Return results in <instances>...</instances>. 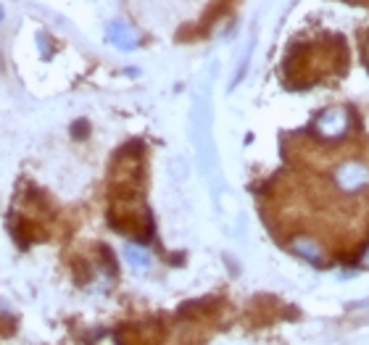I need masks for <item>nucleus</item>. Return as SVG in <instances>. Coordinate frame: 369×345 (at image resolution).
Wrapping results in <instances>:
<instances>
[{"mask_svg": "<svg viewBox=\"0 0 369 345\" xmlns=\"http://www.w3.org/2000/svg\"><path fill=\"white\" fill-rule=\"evenodd\" d=\"M349 124H351V111L343 108V106H329L325 111L314 119L311 124V132L322 137V140H340L343 134L349 132Z\"/></svg>", "mask_w": 369, "mask_h": 345, "instance_id": "1", "label": "nucleus"}, {"mask_svg": "<svg viewBox=\"0 0 369 345\" xmlns=\"http://www.w3.org/2000/svg\"><path fill=\"white\" fill-rule=\"evenodd\" d=\"M367 182H369V169L359 161L340 163L338 172H335V184H338L340 190H346V193H353V190L364 187Z\"/></svg>", "mask_w": 369, "mask_h": 345, "instance_id": "2", "label": "nucleus"}, {"mask_svg": "<svg viewBox=\"0 0 369 345\" xmlns=\"http://www.w3.org/2000/svg\"><path fill=\"white\" fill-rule=\"evenodd\" d=\"M290 251L296 256H301V258H306V261L314 266H325V261H327L325 248H322L320 243H314L311 237H296V240L290 243Z\"/></svg>", "mask_w": 369, "mask_h": 345, "instance_id": "3", "label": "nucleus"}, {"mask_svg": "<svg viewBox=\"0 0 369 345\" xmlns=\"http://www.w3.org/2000/svg\"><path fill=\"white\" fill-rule=\"evenodd\" d=\"M109 42L111 45H116V48H124V51H130L138 45V32L127 27L124 21H114L109 24Z\"/></svg>", "mask_w": 369, "mask_h": 345, "instance_id": "4", "label": "nucleus"}, {"mask_svg": "<svg viewBox=\"0 0 369 345\" xmlns=\"http://www.w3.org/2000/svg\"><path fill=\"white\" fill-rule=\"evenodd\" d=\"M124 258L130 261V266L135 269V272H145L150 266V256L145 248H140V245H127L124 248Z\"/></svg>", "mask_w": 369, "mask_h": 345, "instance_id": "5", "label": "nucleus"}, {"mask_svg": "<svg viewBox=\"0 0 369 345\" xmlns=\"http://www.w3.org/2000/svg\"><path fill=\"white\" fill-rule=\"evenodd\" d=\"M71 132L77 134V140H82V134L87 132V124H85V122H77L74 127H71Z\"/></svg>", "mask_w": 369, "mask_h": 345, "instance_id": "6", "label": "nucleus"}, {"mask_svg": "<svg viewBox=\"0 0 369 345\" xmlns=\"http://www.w3.org/2000/svg\"><path fill=\"white\" fill-rule=\"evenodd\" d=\"M361 264H364V266L369 269V248H367V253H364V258H361Z\"/></svg>", "mask_w": 369, "mask_h": 345, "instance_id": "7", "label": "nucleus"}, {"mask_svg": "<svg viewBox=\"0 0 369 345\" xmlns=\"http://www.w3.org/2000/svg\"><path fill=\"white\" fill-rule=\"evenodd\" d=\"M367 51H369V48H367ZM367 63H369V53H367Z\"/></svg>", "mask_w": 369, "mask_h": 345, "instance_id": "8", "label": "nucleus"}, {"mask_svg": "<svg viewBox=\"0 0 369 345\" xmlns=\"http://www.w3.org/2000/svg\"><path fill=\"white\" fill-rule=\"evenodd\" d=\"M0 16H3V13H0Z\"/></svg>", "mask_w": 369, "mask_h": 345, "instance_id": "9", "label": "nucleus"}]
</instances>
